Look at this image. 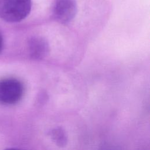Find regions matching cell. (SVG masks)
<instances>
[{
	"label": "cell",
	"mask_w": 150,
	"mask_h": 150,
	"mask_svg": "<svg viewBox=\"0 0 150 150\" xmlns=\"http://www.w3.org/2000/svg\"><path fill=\"white\" fill-rule=\"evenodd\" d=\"M3 45H4V40L2 36V35L0 33V52L2 50L3 48Z\"/></svg>",
	"instance_id": "cell-6"
},
{
	"label": "cell",
	"mask_w": 150,
	"mask_h": 150,
	"mask_svg": "<svg viewBox=\"0 0 150 150\" xmlns=\"http://www.w3.org/2000/svg\"><path fill=\"white\" fill-rule=\"evenodd\" d=\"M77 12V5L76 0H54L52 16L56 22L66 25L70 22Z\"/></svg>",
	"instance_id": "cell-3"
},
{
	"label": "cell",
	"mask_w": 150,
	"mask_h": 150,
	"mask_svg": "<svg viewBox=\"0 0 150 150\" xmlns=\"http://www.w3.org/2000/svg\"><path fill=\"white\" fill-rule=\"evenodd\" d=\"M24 93L22 83L13 78L0 80V104L13 105L22 99Z\"/></svg>",
	"instance_id": "cell-2"
},
{
	"label": "cell",
	"mask_w": 150,
	"mask_h": 150,
	"mask_svg": "<svg viewBox=\"0 0 150 150\" xmlns=\"http://www.w3.org/2000/svg\"><path fill=\"white\" fill-rule=\"evenodd\" d=\"M30 57L33 60H42L50 53V45L46 39L40 36L31 37L28 42Z\"/></svg>",
	"instance_id": "cell-4"
},
{
	"label": "cell",
	"mask_w": 150,
	"mask_h": 150,
	"mask_svg": "<svg viewBox=\"0 0 150 150\" xmlns=\"http://www.w3.org/2000/svg\"><path fill=\"white\" fill-rule=\"evenodd\" d=\"M51 138L55 142L56 144L59 146L65 145L67 141V137L64 131L61 128L53 129L51 132Z\"/></svg>",
	"instance_id": "cell-5"
},
{
	"label": "cell",
	"mask_w": 150,
	"mask_h": 150,
	"mask_svg": "<svg viewBox=\"0 0 150 150\" xmlns=\"http://www.w3.org/2000/svg\"><path fill=\"white\" fill-rule=\"evenodd\" d=\"M32 9V0H0V18L9 23L25 19Z\"/></svg>",
	"instance_id": "cell-1"
},
{
	"label": "cell",
	"mask_w": 150,
	"mask_h": 150,
	"mask_svg": "<svg viewBox=\"0 0 150 150\" xmlns=\"http://www.w3.org/2000/svg\"><path fill=\"white\" fill-rule=\"evenodd\" d=\"M4 150H22L21 149H18V148H7L5 149Z\"/></svg>",
	"instance_id": "cell-7"
}]
</instances>
